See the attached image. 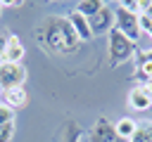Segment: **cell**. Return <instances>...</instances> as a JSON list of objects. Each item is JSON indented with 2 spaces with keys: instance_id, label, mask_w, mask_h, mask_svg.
Segmentation results:
<instances>
[{
  "instance_id": "1",
  "label": "cell",
  "mask_w": 152,
  "mask_h": 142,
  "mask_svg": "<svg viewBox=\"0 0 152 142\" xmlns=\"http://www.w3.org/2000/svg\"><path fill=\"white\" fill-rule=\"evenodd\" d=\"M36 40L50 54H69L81 45V40L76 36V31L71 28L69 19L59 17V14H48L38 21Z\"/></svg>"
},
{
  "instance_id": "2",
  "label": "cell",
  "mask_w": 152,
  "mask_h": 142,
  "mask_svg": "<svg viewBox=\"0 0 152 142\" xmlns=\"http://www.w3.org/2000/svg\"><path fill=\"white\" fill-rule=\"evenodd\" d=\"M107 38H109V64L112 66H121L124 62L135 57V43L128 40L119 28H112Z\"/></svg>"
},
{
  "instance_id": "3",
  "label": "cell",
  "mask_w": 152,
  "mask_h": 142,
  "mask_svg": "<svg viewBox=\"0 0 152 142\" xmlns=\"http://www.w3.org/2000/svg\"><path fill=\"white\" fill-rule=\"evenodd\" d=\"M114 28H119L128 40L138 43L140 36H142V28H140V14L128 12L126 7H121V2H116V7H114Z\"/></svg>"
},
{
  "instance_id": "4",
  "label": "cell",
  "mask_w": 152,
  "mask_h": 142,
  "mask_svg": "<svg viewBox=\"0 0 152 142\" xmlns=\"http://www.w3.org/2000/svg\"><path fill=\"white\" fill-rule=\"evenodd\" d=\"M24 80H26L24 64H10V62L0 64V90L2 92L14 90V88H24Z\"/></svg>"
},
{
  "instance_id": "5",
  "label": "cell",
  "mask_w": 152,
  "mask_h": 142,
  "mask_svg": "<svg viewBox=\"0 0 152 142\" xmlns=\"http://www.w3.org/2000/svg\"><path fill=\"white\" fill-rule=\"evenodd\" d=\"M86 142H128V140H121V137L116 135L114 123H109L104 116H100V118L95 121V125L88 130Z\"/></svg>"
},
{
  "instance_id": "6",
  "label": "cell",
  "mask_w": 152,
  "mask_h": 142,
  "mask_svg": "<svg viewBox=\"0 0 152 142\" xmlns=\"http://www.w3.org/2000/svg\"><path fill=\"white\" fill-rule=\"evenodd\" d=\"M88 26H90V33H93V36L109 33V31L114 28V9H109V5H104L97 14L88 17Z\"/></svg>"
},
{
  "instance_id": "7",
  "label": "cell",
  "mask_w": 152,
  "mask_h": 142,
  "mask_svg": "<svg viewBox=\"0 0 152 142\" xmlns=\"http://www.w3.org/2000/svg\"><path fill=\"white\" fill-rule=\"evenodd\" d=\"M24 45H21V40L14 36V33H10L7 38H5V52H2V62H10V64H21V59H24Z\"/></svg>"
},
{
  "instance_id": "8",
  "label": "cell",
  "mask_w": 152,
  "mask_h": 142,
  "mask_svg": "<svg viewBox=\"0 0 152 142\" xmlns=\"http://www.w3.org/2000/svg\"><path fill=\"white\" fill-rule=\"evenodd\" d=\"M66 19H69L71 28L76 31L78 40H88V38H93V33H90V26H88V17H83V14H78V12L74 9V12H71Z\"/></svg>"
},
{
  "instance_id": "9",
  "label": "cell",
  "mask_w": 152,
  "mask_h": 142,
  "mask_svg": "<svg viewBox=\"0 0 152 142\" xmlns=\"http://www.w3.org/2000/svg\"><path fill=\"white\" fill-rule=\"evenodd\" d=\"M2 102L14 111V109H24L26 106V102H28V92L24 90V88H14V90H7V92H2Z\"/></svg>"
},
{
  "instance_id": "10",
  "label": "cell",
  "mask_w": 152,
  "mask_h": 142,
  "mask_svg": "<svg viewBox=\"0 0 152 142\" xmlns=\"http://www.w3.org/2000/svg\"><path fill=\"white\" fill-rule=\"evenodd\" d=\"M128 106L135 109V111H147L152 106V99L147 97V92L142 90V85H138V88H133L128 92Z\"/></svg>"
},
{
  "instance_id": "11",
  "label": "cell",
  "mask_w": 152,
  "mask_h": 142,
  "mask_svg": "<svg viewBox=\"0 0 152 142\" xmlns=\"http://www.w3.org/2000/svg\"><path fill=\"white\" fill-rule=\"evenodd\" d=\"M135 62H138V78H142L145 83L152 80V50L135 52Z\"/></svg>"
},
{
  "instance_id": "12",
  "label": "cell",
  "mask_w": 152,
  "mask_h": 142,
  "mask_svg": "<svg viewBox=\"0 0 152 142\" xmlns=\"http://www.w3.org/2000/svg\"><path fill=\"white\" fill-rule=\"evenodd\" d=\"M114 128H116V135H119L121 140H131L133 133H135V128H138V123H135L131 116H124V118H119V121L114 123Z\"/></svg>"
},
{
  "instance_id": "13",
  "label": "cell",
  "mask_w": 152,
  "mask_h": 142,
  "mask_svg": "<svg viewBox=\"0 0 152 142\" xmlns=\"http://www.w3.org/2000/svg\"><path fill=\"white\" fill-rule=\"evenodd\" d=\"M104 5H107V2H102V0H81V2H76V12L83 14V17H93V14H97Z\"/></svg>"
},
{
  "instance_id": "14",
  "label": "cell",
  "mask_w": 152,
  "mask_h": 142,
  "mask_svg": "<svg viewBox=\"0 0 152 142\" xmlns=\"http://www.w3.org/2000/svg\"><path fill=\"white\" fill-rule=\"evenodd\" d=\"M128 142H152V121L138 123V128H135V133Z\"/></svg>"
},
{
  "instance_id": "15",
  "label": "cell",
  "mask_w": 152,
  "mask_h": 142,
  "mask_svg": "<svg viewBox=\"0 0 152 142\" xmlns=\"http://www.w3.org/2000/svg\"><path fill=\"white\" fill-rule=\"evenodd\" d=\"M62 142H81V130L74 121L64 123V133H62Z\"/></svg>"
},
{
  "instance_id": "16",
  "label": "cell",
  "mask_w": 152,
  "mask_h": 142,
  "mask_svg": "<svg viewBox=\"0 0 152 142\" xmlns=\"http://www.w3.org/2000/svg\"><path fill=\"white\" fill-rule=\"evenodd\" d=\"M14 121V111L0 99V125H5V123H12Z\"/></svg>"
},
{
  "instance_id": "17",
  "label": "cell",
  "mask_w": 152,
  "mask_h": 142,
  "mask_svg": "<svg viewBox=\"0 0 152 142\" xmlns=\"http://www.w3.org/2000/svg\"><path fill=\"white\" fill-rule=\"evenodd\" d=\"M12 137H14V121L0 125V142H12Z\"/></svg>"
},
{
  "instance_id": "18",
  "label": "cell",
  "mask_w": 152,
  "mask_h": 142,
  "mask_svg": "<svg viewBox=\"0 0 152 142\" xmlns=\"http://www.w3.org/2000/svg\"><path fill=\"white\" fill-rule=\"evenodd\" d=\"M140 28H142V33H147V36L152 38V19H150V17L140 14Z\"/></svg>"
},
{
  "instance_id": "19",
  "label": "cell",
  "mask_w": 152,
  "mask_h": 142,
  "mask_svg": "<svg viewBox=\"0 0 152 142\" xmlns=\"http://www.w3.org/2000/svg\"><path fill=\"white\" fill-rule=\"evenodd\" d=\"M140 5H142V12L140 14H145V17L152 19V2H140Z\"/></svg>"
},
{
  "instance_id": "20",
  "label": "cell",
  "mask_w": 152,
  "mask_h": 142,
  "mask_svg": "<svg viewBox=\"0 0 152 142\" xmlns=\"http://www.w3.org/2000/svg\"><path fill=\"white\" fill-rule=\"evenodd\" d=\"M0 5L2 7H19L21 2H17V0H0Z\"/></svg>"
},
{
  "instance_id": "21",
  "label": "cell",
  "mask_w": 152,
  "mask_h": 142,
  "mask_svg": "<svg viewBox=\"0 0 152 142\" xmlns=\"http://www.w3.org/2000/svg\"><path fill=\"white\" fill-rule=\"evenodd\" d=\"M142 90H145V92H147V97L152 99V80H147V83L142 85Z\"/></svg>"
},
{
  "instance_id": "22",
  "label": "cell",
  "mask_w": 152,
  "mask_h": 142,
  "mask_svg": "<svg viewBox=\"0 0 152 142\" xmlns=\"http://www.w3.org/2000/svg\"><path fill=\"white\" fill-rule=\"evenodd\" d=\"M5 38L7 36H0V64H2V52H5Z\"/></svg>"
},
{
  "instance_id": "23",
  "label": "cell",
  "mask_w": 152,
  "mask_h": 142,
  "mask_svg": "<svg viewBox=\"0 0 152 142\" xmlns=\"http://www.w3.org/2000/svg\"><path fill=\"white\" fill-rule=\"evenodd\" d=\"M0 14H2V5H0Z\"/></svg>"
},
{
  "instance_id": "24",
  "label": "cell",
  "mask_w": 152,
  "mask_h": 142,
  "mask_svg": "<svg viewBox=\"0 0 152 142\" xmlns=\"http://www.w3.org/2000/svg\"><path fill=\"white\" fill-rule=\"evenodd\" d=\"M0 97H2V90H0Z\"/></svg>"
}]
</instances>
